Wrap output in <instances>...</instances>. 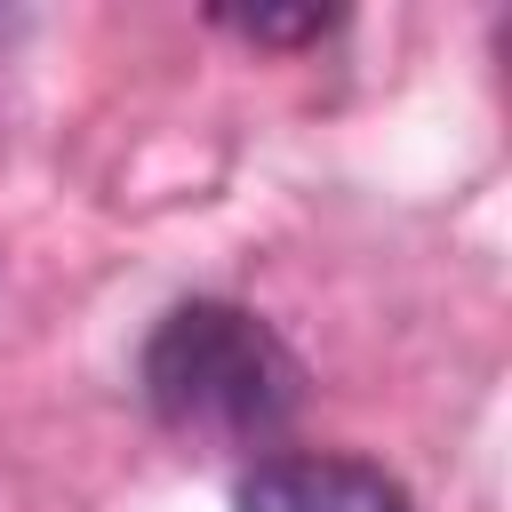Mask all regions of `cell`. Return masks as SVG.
<instances>
[{
  "label": "cell",
  "instance_id": "cell-1",
  "mask_svg": "<svg viewBox=\"0 0 512 512\" xmlns=\"http://www.w3.org/2000/svg\"><path fill=\"white\" fill-rule=\"evenodd\" d=\"M144 400L176 440L272 448L304 408V360L256 312L192 296L144 344Z\"/></svg>",
  "mask_w": 512,
  "mask_h": 512
},
{
  "label": "cell",
  "instance_id": "cell-2",
  "mask_svg": "<svg viewBox=\"0 0 512 512\" xmlns=\"http://www.w3.org/2000/svg\"><path fill=\"white\" fill-rule=\"evenodd\" d=\"M240 512H408V488L368 456H264Z\"/></svg>",
  "mask_w": 512,
  "mask_h": 512
},
{
  "label": "cell",
  "instance_id": "cell-3",
  "mask_svg": "<svg viewBox=\"0 0 512 512\" xmlns=\"http://www.w3.org/2000/svg\"><path fill=\"white\" fill-rule=\"evenodd\" d=\"M232 32H248V40H320L336 16L328 8H256V16H224Z\"/></svg>",
  "mask_w": 512,
  "mask_h": 512
}]
</instances>
